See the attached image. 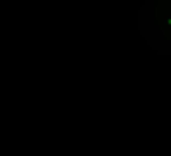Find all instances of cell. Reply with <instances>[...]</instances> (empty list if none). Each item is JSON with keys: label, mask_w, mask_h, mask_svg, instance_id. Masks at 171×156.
Wrapping results in <instances>:
<instances>
[{"label": "cell", "mask_w": 171, "mask_h": 156, "mask_svg": "<svg viewBox=\"0 0 171 156\" xmlns=\"http://www.w3.org/2000/svg\"><path fill=\"white\" fill-rule=\"evenodd\" d=\"M169 24H171V17H169Z\"/></svg>", "instance_id": "obj_1"}]
</instances>
